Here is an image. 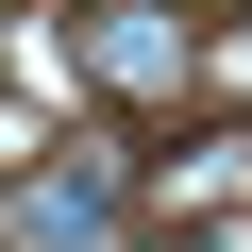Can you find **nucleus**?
Here are the masks:
<instances>
[{"instance_id":"nucleus-1","label":"nucleus","mask_w":252,"mask_h":252,"mask_svg":"<svg viewBox=\"0 0 252 252\" xmlns=\"http://www.w3.org/2000/svg\"><path fill=\"white\" fill-rule=\"evenodd\" d=\"M202 34H185V0H84V84L101 101H185Z\"/></svg>"},{"instance_id":"nucleus-2","label":"nucleus","mask_w":252,"mask_h":252,"mask_svg":"<svg viewBox=\"0 0 252 252\" xmlns=\"http://www.w3.org/2000/svg\"><path fill=\"white\" fill-rule=\"evenodd\" d=\"M118 202H135V168H118V152H51V168L17 185L34 252H101V235H118Z\"/></svg>"},{"instance_id":"nucleus-3","label":"nucleus","mask_w":252,"mask_h":252,"mask_svg":"<svg viewBox=\"0 0 252 252\" xmlns=\"http://www.w3.org/2000/svg\"><path fill=\"white\" fill-rule=\"evenodd\" d=\"M235 168H252V135H185V152H168V185H185V202H219Z\"/></svg>"}]
</instances>
